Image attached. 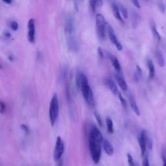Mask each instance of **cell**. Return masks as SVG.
I'll return each mask as SVG.
<instances>
[{"label": "cell", "mask_w": 166, "mask_h": 166, "mask_svg": "<svg viewBox=\"0 0 166 166\" xmlns=\"http://www.w3.org/2000/svg\"><path fill=\"white\" fill-rule=\"evenodd\" d=\"M75 80L77 88L81 89L83 98L87 104L90 106L93 105L94 103L93 92L85 74L80 71L77 72Z\"/></svg>", "instance_id": "1"}, {"label": "cell", "mask_w": 166, "mask_h": 166, "mask_svg": "<svg viewBox=\"0 0 166 166\" xmlns=\"http://www.w3.org/2000/svg\"><path fill=\"white\" fill-rule=\"evenodd\" d=\"M59 114V102L58 95L55 94L51 100L49 109V116L51 126H54Z\"/></svg>", "instance_id": "2"}, {"label": "cell", "mask_w": 166, "mask_h": 166, "mask_svg": "<svg viewBox=\"0 0 166 166\" xmlns=\"http://www.w3.org/2000/svg\"><path fill=\"white\" fill-rule=\"evenodd\" d=\"M88 144L91 159L95 164H98L101 156V144L95 141L90 137L88 138Z\"/></svg>", "instance_id": "3"}, {"label": "cell", "mask_w": 166, "mask_h": 166, "mask_svg": "<svg viewBox=\"0 0 166 166\" xmlns=\"http://www.w3.org/2000/svg\"><path fill=\"white\" fill-rule=\"evenodd\" d=\"M64 32L66 38L75 36V22L71 16H68L64 23Z\"/></svg>", "instance_id": "4"}, {"label": "cell", "mask_w": 166, "mask_h": 166, "mask_svg": "<svg viewBox=\"0 0 166 166\" xmlns=\"http://www.w3.org/2000/svg\"><path fill=\"white\" fill-rule=\"evenodd\" d=\"M96 21V28L99 37L101 39H104L105 38V32H106V21L104 16L98 14L95 17Z\"/></svg>", "instance_id": "5"}, {"label": "cell", "mask_w": 166, "mask_h": 166, "mask_svg": "<svg viewBox=\"0 0 166 166\" xmlns=\"http://www.w3.org/2000/svg\"><path fill=\"white\" fill-rule=\"evenodd\" d=\"M64 152V144L62 138L58 136L56 140V144H55V149L53 152V158L55 161H58L62 158V156Z\"/></svg>", "instance_id": "6"}, {"label": "cell", "mask_w": 166, "mask_h": 166, "mask_svg": "<svg viewBox=\"0 0 166 166\" xmlns=\"http://www.w3.org/2000/svg\"><path fill=\"white\" fill-rule=\"evenodd\" d=\"M89 137L92 138L95 141L99 143H103V137L102 134L101 133L100 131L98 129L95 125H92L90 127V133H89Z\"/></svg>", "instance_id": "7"}, {"label": "cell", "mask_w": 166, "mask_h": 166, "mask_svg": "<svg viewBox=\"0 0 166 166\" xmlns=\"http://www.w3.org/2000/svg\"><path fill=\"white\" fill-rule=\"evenodd\" d=\"M147 138H148V135L145 130H142L140 132V134L138 138V142L140 147L141 156H144L146 152V147H147Z\"/></svg>", "instance_id": "8"}, {"label": "cell", "mask_w": 166, "mask_h": 166, "mask_svg": "<svg viewBox=\"0 0 166 166\" xmlns=\"http://www.w3.org/2000/svg\"><path fill=\"white\" fill-rule=\"evenodd\" d=\"M107 31L108 33L109 38L110 39V41L112 42V43L116 45V47L118 49V50L121 51L123 49V46H122L121 44L119 42V40H118L116 33H115V32L111 25L107 26Z\"/></svg>", "instance_id": "9"}, {"label": "cell", "mask_w": 166, "mask_h": 166, "mask_svg": "<svg viewBox=\"0 0 166 166\" xmlns=\"http://www.w3.org/2000/svg\"><path fill=\"white\" fill-rule=\"evenodd\" d=\"M27 39L31 43H34L35 40V20L31 18L28 22L27 25Z\"/></svg>", "instance_id": "10"}, {"label": "cell", "mask_w": 166, "mask_h": 166, "mask_svg": "<svg viewBox=\"0 0 166 166\" xmlns=\"http://www.w3.org/2000/svg\"><path fill=\"white\" fill-rule=\"evenodd\" d=\"M107 56L108 58L110 59V61H111L112 66L115 68V70L118 72H120L121 71V67L120 65V63H119L117 57L108 52H107Z\"/></svg>", "instance_id": "11"}, {"label": "cell", "mask_w": 166, "mask_h": 166, "mask_svg": "<svg viewBox=\"0 0 166 166\" xmlns=\"http://www.w3.org/2000/svg\"><path fill=\"white\" fill-rule=\"evenodd\" d=\"M105 85H107V86L110 89V90L111 91V92L113 94L117 95L119 94L118 88L111 78L108 77L105 79Z\"/></svg>", "instance_id": "12"}, {"label": "cell", "mask_w": 166, "mask_h": 166, "mask_svg": "<svg viewBox=\"0 0 166 166\" xmlns=\"http://www.w3.org/2000/svg\"><path fill=\"white\" fill-rule=\"evenodd\" d=\"M129 101H130L131 107L134 111V112L138 116H140V110L139 107H138V106L136 102V100H135L134 98L133 95L131 93L129 94Z\"/></svg>", "instance_id": "13"}, {"label": "cell", "mask_w": 166, "mask_h": 166, "mask_svg": "<svg viewBox=\"0 0 166 166\" xmlns=\"http://www.w3.org/2000/svg\"><path fill=\"white\" fill-rule=\"evenodd\" d=\"M115 79H116L118 85L123 91H127L128 90V85L124 78L119 74H115Z\"/></svg>", "instance_id": "14"}, {"label": "cell", "mask_w": 166, "mask_h": 166, "mask_svg": "<svg viewBox=\"0 0 166 166\" xmlns=\"http://www.w3.org/2000/svg\"><path fill=\"white\" fill-rule=\"evenodd\" d=\"M103 149L105 151V153H107L108 156H112L113 155L114 153V147L112 145L110 144V141H108L107 140L104 139L103 141Z\"/></svg>", "instance_id": "15"}, {"label": "cell", "mask_w": 166, "mask_h": 166, "mask_svg": "<svg viewBox=\"0 0 166 166\" xmlns=\"http://www.w3.org/2000/svg\"><path fill=\"white\" fill-rule=\"evenodd\" d=\"M155 57L156 60H157V62H158V64H159V66L161 68L164 67L165 66L164 57L163 56L162 52H161L159 49H156L155 51Z\"/></svg>", "instance_id": "16"}, {"label": "cell", "mask_w": 166, "mask_h": 166, "mask_svg": "<svg viewBox=\"0 0 166 166\" xmlns=\"http://www.w3.org/2000/svg\"><path fill=\"white\" fill-rule=\"evenodd\" d=\"M112 12H113V15H114V17L116 18L118 21L121 22H123V18L120 15V11H119V7L116 3L112 4Z\"/></svg>", "instance_id": "17"}, {"label": "cell", "mask_w": 166, "mask_h": 166, "mask_svg": "<svg viewBox=\"0 0 166 166\" xmlns=\"http://www.w3.org/2000/svg\"><path fill=\"white\" fill-rule=\"evenodd\" d=\"M151 32H152V34H153V37L158 42L160 41L161 36L160 33H158V31H157V29H156V26L154 22H152L151 23Z\"/></svg>", "instance_id": "18"}, {"label": "cell", "mask_w": 166, "mask_h": 166, "mask_svg": "<svg viewBox=\"0 0 166 166\" xmlns=\"http://www.w3.org/2000/svg\"><path fill=\"white\" fill-rule=\"evenodd\" d=\"M147 67H148V69H149V77L151 78V79H153V78H154L155 76V68H154V64L151 59L147 60Z\"/></svg>", "instance_id": "19"}, {"label": "cell", "mask_w": 166, "mask_h": 166, "mask_svg": "<svg viewBox=\"0 0 166 166\" xmlns=\"http://www.w3.org/2000/svg\"><path fill=\"white\" fill-rule=\"evenodd\" d=\"M106 124H107V131L110 134L114 133V125H113V121L112 119L108 117L106 118Z\"/></svg>", "instance_id": "20"}, {"label": "cell", "mask_w": 166, "mask_h": 166, "mask_svg": "<svg viewBox=\"0 0 166 166\" xmlns=\"http://www.w3.org/2000/svg\"><path fill=\"white\" fill-rule=\"evenodd\" d=\"M118 6L119 7V11H120V12L121 13L122 16L123 17V18H125V19H127V18H128V14L127 9L121 3H119Z\"/></svg>", "instance_id": "21"}, {"label": "cell", "mask_w": 166, "mask_h": 166, "mask_svg": "<svg viewBox=\"0 0 166 166\" xmlns=\"http://www.w3.org/2000/svg\"><path fill=\"white\" fill-rule=\"evenodd\" d=\"M141 74H142L141 69L138 66H136V70L134 73V79L136 82H138L140 79Z\"/></svg>", "instance_id": "22"}, {"label": "cell", "mask_w": 166, "mask_h": 166, "mask_svg": "<svg viewBox=\"0 0 166 166\" xmlns=\"http://www.w3.org/2000/svg\"><path fill=\"white\" fill-rule=\"evenodd\" d=\"M90 7L91 8L92 11L95 12L97 6H98V2H97V0H90Z\"/></svg>", "instance_id": "23"}, {"label": "cell", "mask_w": 166, "mask_h": 166, "mask_svg": "<svg viewBox=\"0 0 166 166\" xmlns=\"http://www.w3.org/2000/svg\"><path fill=\"white\" fill-rule=\"evenodd\" d=\"M94 116L95 117V119H96L97 121H98V123L99 124V125L100 127H102L103 126V121H102V119H101V117L100 116V114L98 112H95Z\"/></svg>", "instance_id": "24"}, {"label": "cell", "mask_w": 166, "mask_h": 166, "mask_svg": "<svg viewBox=\"0 0 166 166\" xmlns=\"http://www.w3.org/2000/svg\"><path fill=\"white\" fill-rule=\"evenodd\" d=\"M118 98H119V101H120L121 104L122 105L123 107H125V108H127V101H126L125 99L123 98L122 95L121 94V93H119V94H118Z\"/></svg>", "instance_id": "25"}, {"label": "cell", "mask_w": 166, "mask_h": 166, "mask_svg": "<svg viewBox=\"0 0 166 166\" xmlns=\"http://www.w3.org/2000/svg\"><path fill=\"white\" fill-rule=\"evenodd\" d=\"M127 160H128V163L129 166H135V164H134V162L132 156L130 153L127 154Z\"/></svg>", "instance_id": "26"}, {"label": "cell", "mask_w": 166, "mask_h": 166, "mask_svg": "<svg viewBox=\"0 0 166 166\" xmlns=\"http://www.w3.org/2000/svg\"><path fill=\"white\" fill-rule=\"evenodd\" d=\"M158 8L160 9V12L162 13H164L165 12V5L164 3L162 2V0H159L158 2Z\"/></svg>", "instance_id": "27"}, {"label": "cell", "mask_w": 166, "mask_h": 166, "mask_svg": "<svg viewBox=\"0 0 166 166\" xmlns=\"http://www.w3.org/2000/svg\"><path fill=\"white\" fill-rule=\"evenodd\" d=\"M20 128L22 129V131L24 132V133L26 134H29V132H30L29 128L28 127V126H27L26 125L22 124L20 125Z\"/></svg>", "instance_id": "28"}, {"label": "cell", "mask_w": 166, "mask_h": 166, "mask_svg": "<svg viewBox=\"0 0 166 166\" xmlns=\"http://www.w3.org/2000/svg\"><path fill=\"white\" fill-rule=\"evenodd\" d=\"M11 27L13 31H16L18 29V24L16 21H12L11 22Z\"/></svg>", "instance_id": "29"}, {"label": "cell", "mask_w": 166, "mask_h": 166, "mask_svg": "<svg viewBox=\"0 0 166 166\" xmlns=\"http://www.w3.org/2000/svg\"><path fill=\"white\" fill-rule=\"evenodd\" d=\"M62 77L63 79H66L68 77V70L66 67H64L62 70Z\"/></svg>", "instance_id": "30"}, {"label": "cell", "mask_w": 166, "mask_h": 166, "mask_svg": "<svg viewBox=\"0 0 166 166\" xmlns=\"http://www.w3.org/2000/svg\"><path fill=\"white\" fill-rule=\"evenodd\" d=\"M142 166H150L149 160V158H148V156H147V155L145 156L144 160H143Z\"/></svg>", "instance_id": "31"}, {"label": "cell", "mask_w": 166, "mask_h": 166, "mask_svg": "<svg viewBox=\"0 0 166 166\" xmlns=\"http://www.w3.org/2000/svg\"><path fill=\"white\" fill-rule=\"evenodd\" d=\"M0 110H1L2 114H3L6 110V105L3 101H2L1 103H0Z\"/></svg>", "instance_id": "32"}, {"label": "cell", "mask_w": 166, "mask_h": 166, "mask_svg": "<svg viewBox=\"0 0 166 166\" xmlns=\"http://www.w3.org/2000/svg\"><path fill=\"white\" fill-rule=\"evenodd\" d=\"M80 0H73V4H74V7L76 11H79V5Z\"/></svg>", "instance_id": "33"}, {"label": "cell", "mask_w": 166, "mask_h": 166, "mask_svg": "<svg viewBox=\"0 0 166 166\" xmlns=\"http://www.w3.org/2000/svg\"><path fill=\"white\" fill-rule=\"evenodd\" d=\"M131 1L132 2V3H133L134 5L136 7H137L138 8H141L140 4L139 1H138V0H131Z\"/></svg>", "instance_id": "34"}, {"label": "cell", "mask_w": 166, "mask_h": 166, "mask_svg": "<svg viewBox=\"0 0 166 166\" xmlns=\"http://www.w3.org/2000/svg\"><path fill=\"white\" fill-rule=\"evenodd\" d=\"M98 55H99V57L101 58V59H103V50L102 49H101L100 47H99L98 48Z\"/></svg>", "instance_id": "35"}, {"label": "cell", "mask_w": 166, "mask_h": 166, "mask_svg": "<svg viewBox=\"0 0 166 166\" xmlns=\"http://www.w3.org/2000/svg\"><path fill=\"white\" fill-rule=\"evenodd\" d=\"M3 36L6 39H9L11 38V34L8 31H5L3 33Z\"/></svg>", "instance_id": "36"}, {"label": "cell", "mask_w": 166, "mask_h": 166, "mask_svg": "<svg viewBox=\"0 0 166 166\" xmlns=\"http://www.w3.org/2000/svg\"><path fill=\"white\" fill-rule=\"evenodd\" d=\"M97 2H98V6L101 7L103 5V0H97Z\"/></svg>", "instance_id": "37"}, {"label": "cell", "mask_w": 166, "mask_h": 166, "mask_svg": "<svg viewBox=\"0 0 166 166\" xmlns=\"http://www.w3.org/2000/svg\"><path fill=\"white\" fill-rule=\"evenodd\" d=\"M3 2L7 4H11L12 2V0H3Z\"/></svg>", "instance_id": "38"}, {"label": "cell", "mask_w": 166, "mask_h": 166, "mask_svg": "<svg viewBox=\"0 0 166 166\" xmlns=\"http://www.w3.org/2000/svg\"><path fill=\"white\" fill-rule=\"evenodd\" d=\"M58 166H63V162L61 159L58 161Z\"/></svg>", "instance_id": "39"}, {"label": "cell", "mask_w": 166, "mask_h": 166, "mask_svg": "<svg viewBox=\"0 0 166 166\" xmlns=\"http://www.w3.org/2000/svg\"><path fill=\"white\" fill-rule=\"evenodd\" d=\"M8 59H9V61H12L13 60H14V57L12 56V55H10V56L8 57Z\"/></svg>", "instance_id": "40"}, {"label": "cell", "mask_w": 166, "mask_h": 166, "mask_svg": "<svg viewBox=\"0 0 166 166\" xmlns=\"http://www.w3.org/2000/svg\"><path fill=\"white\" fill-rule=\"evenodd\" d=\"M135 166H138V165H135Z\"/></svg>", "instance_id": "41"}, {"label": "cell", "mask_w": 166, "mask_h": 166, "mask_svg": "<svg viewBox=\"0 0 166 166\" xmlns=\"http://www.w3.org/2000/svg\"><path fill=\"white\" fill-rule=\"evenodd\" d=\"M108 1H110V0H108Z\"/></svg>", "instance_id": "42"}]
</instances>
